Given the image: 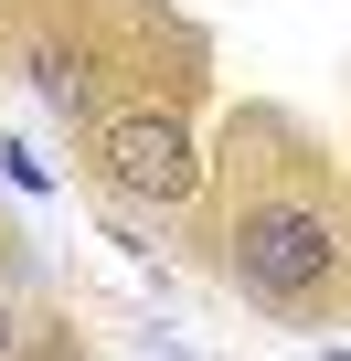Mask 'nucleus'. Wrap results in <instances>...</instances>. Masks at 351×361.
<instances>
[{
    "label": "nucleus",
    "instance_id": "f03ea898",
    "mask_svg": "<svg viewBox=\"0 0 351 361\" xmlns=\"http://www.w3.org/2000/svg\"><path fill=\"white\" fill-rule=\"evenodd\" d=\"M107 180H117L128 202H182L192 180H203L192 128H182V117H117V128H107Z\"/></svg>",
    "mask_w": 351,
    "mask_h": 361
},
{
    "label": "nucleus",
    "instance_id": "20e7f679",
    "mask_svg": "<svg viewBox=\"0 0 351 361\" xmlns=\"http://www.w3.org/2000/svg\"><path fill=\"white\" fill-rule=\"evenodd\" d=\"M0 361H11V298H0Z\"/></svg>",
    "mask_w": 351,
    "mask_h": 361
},
{
    "label": "nucleus",
    "instance_id": "7ed1b4c3",
    "mask_svg": "<svg viewBox=\"0 0 351 361\" xmlns=\"http://www.w3.org/2000/svg\"><path fill=\"white\" fill-rule=\"evenodd\" d=\"M32 85H43V106L85 117V64H64V54H32Z\"/></svg>",
    "mask_w": 351,
    "mask_h": 361
},
{
    "label": "nucleus",
    "instance_id": "f257e3e1",
    "mask_svg": "<svg viewBox=\"0 0 351 361\" xmlns=\"http://www.w3.org/2000/svg\"><path fill=\"white\" fill-rule=\"evenodd\" d=\"M330 266H340V234H330V213H309V202H266V213H245V234H234V276H245L256 298H309Z\"/></svg>",
    "mask_w": 351,
    "mask_h": 361
}]
</instances>
